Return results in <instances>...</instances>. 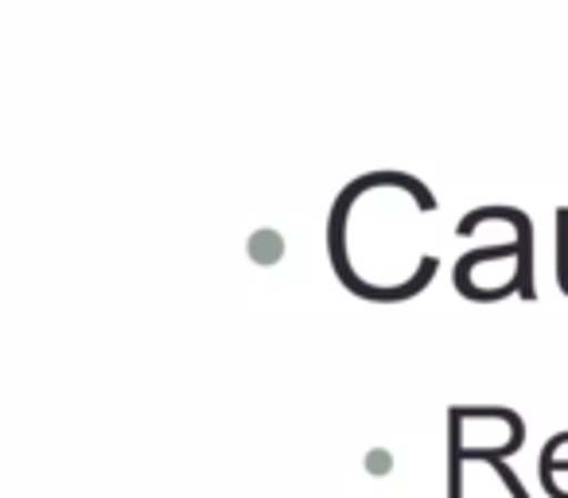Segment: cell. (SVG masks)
I'll return each instance as SVG.
<instances>
[{
    "mask_svg": "<svg viewBox=\"0 0 568 498\" xmlns=\"http://www.w3.org/2000/svg\"><path fill=\"white\" fill-rule=\"evenodd\" d=\"M537 471L541 475H568V433H557L537 456Z\"/></svg>",
    "mask_w": 568,
    "mask_h": 498,
    "instance_id": "obj_1",
    "label": "cell"
}]
</instances>
